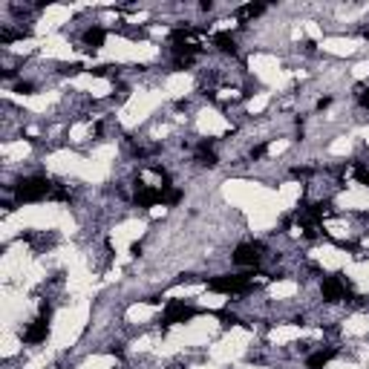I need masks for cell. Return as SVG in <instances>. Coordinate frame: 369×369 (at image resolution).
<instances>
[{"label":"cell","instance_id":"cell-2","mask_svg":"<svg viewBox=\"0 0 369 369\" xmlns=\"http://www.w3.org/2000/svg\"><path fill=\"white\" fill-rule=\"evenodd\" d=\"M107 35H110V32H107L101 24H86L84 32H81V47H84L86 52H98V50L104 47Z\"/></svg>","mask_w":369,"mask_h":369},{"label":"cell","instance_id":"cell-3","mask_svg":"<svg viewBox=\"0 0 369 369\" xmlns=\"http://www.w3.org/2000/svg\"><path fill=\"white\" fill-rule=\"evenodd\" d=\"M50 338V320L47 317H35L29 326L24 329V335H20V340H24L27 346H38Z\"/></svg>","mask_w":369,"mask_h":369},{"label":"cell","instance_id":"cell-1","mask_svg":"<svg viewBox=\"0 0 369 369\" xmlns=\"http://www.w3.org/2000/svg\"><path fill=\"white\" fill-rule=\"evenodd\" d=\"M199 315L197 306H190L188 300H167L165 303V312L159 317V326L162 329H170V326H176V323H188Z\"/></svg>","mask_w":369,"mask_h":369}]
</instances>
